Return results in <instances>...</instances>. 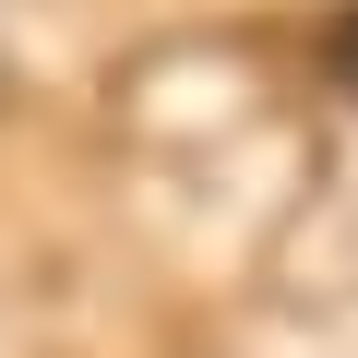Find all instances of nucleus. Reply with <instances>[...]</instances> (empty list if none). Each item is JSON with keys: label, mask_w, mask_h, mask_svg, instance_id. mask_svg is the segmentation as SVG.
Here are the masks:
<instances>
[{"label": "nucleus", "mask_w": 358, "mask_h": 358, "mask_svg": "<svg viewBox=\"0 0 358 358\" xmlns=\"http://www.w3.org/2000/svg\"><path fill=\"white\" fill-rule=\"evenodd\" d=\"M334 84H346V96H358V13H346V24H334Z\"/></svg>", "instance_id": "f257e3e1"}]
</instances>
